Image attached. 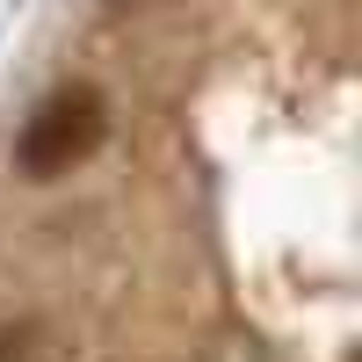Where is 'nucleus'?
<instances>
[{
	"label": "nucleus",
	"instance_id": "nucleus-1",
	"mask_svg": "<svg viewBox=\"0 0 362 362\" xmlns=\"http://www.w3.org/2000/svg\"><path fill=\"white\" fill-rule=\"evenodd\" d=\"M102 138H109V102L95 95V87H58V95L22 124L15 167L29 181H58V174H73V167L95 160Z\"/></svg>",
	"mask_w": 362,
	"mask_h": 362
}]
</instances>
